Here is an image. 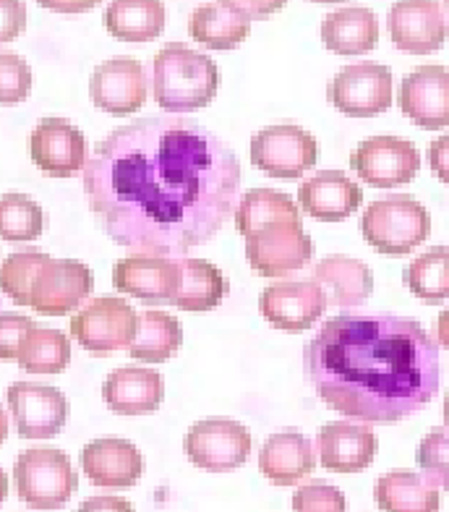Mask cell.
Returning a JSON list of instances; mask_svg holds the SVG:
<instances>
[{"label": "cell", "instance_id": "cell-1", "mask_svg": "<svg viewBox=\"0 0 449 512\" xmlns=\"http://www.w3.org/2000/svg\"><path fill=\"white\" fill-rule=\"evenodd\" d=\"M241 162L217 134L183 115L113 128L84 165L100 228L123 249L186 256L212 241L241 199Z\"/></svg>", "mask_w": 449, "mask_h": 512}, {"label": "cell", "instance_id": "cell-2", "mask_svg": "<svg viewBox=\"0 0 449 512\" xmlns=\"http://www.w3.org/2000/svg\"><path fill=\"white\" fill-rule=\"evenodd\" d=\"M316 395L342 416L395 424L423 411L439 392V343L416 319L340 314L303 348Z\"/></svg>", "mask_w": 449, "mask_h": 512}, {"label": "cell", "instance_id": "cell-3", "mask_svg": "<svg viewBox=\"0 0 449 512\" xmlns=\"http://www.w3.org/2000/svg\"><path fill=\"white\" fill-rule=\"evenodd\" d=\"M220 87L217 63L202 50L170 42L152 63V89L162 110L188 113L215 100Z\"/></svg>", "mask_w": 449, "mask_h": 512}, {"label": "cell", "instance_id": "cell-4", "mask_svg": "<svg viewBox=\"0 0 449 512\" xmlns=\"http://www.w3.org/2000/svg\"><path fill=\"white\" fill-rule=\"evenodd\" d=\"M361 233L379 254L405 256L429 238L431 215L410 194H389L366 207Z\"/></svg>", "mask_w": 449, "mask_h": 512}, {"label": "cell", "instance_id": "cell-5", "mask_svg": "<svg viewBox=\"0 0 449 512\" xmlns=\"http://www.w3.org/2000/svg\"><path fill=\"white\" fill-rule=\"evenodd\" d=\"M16 494L21 502L37 510H58L79 489L71 458L55 447H32L16 458Z\"/></svg>", "mask_w": 449, "mask_h": 512}, {"label": "cell", "instance_id": "cell-6", "mask_svg": "<svg viewBox=\"0 0 449 512\" xmlns=\"http://www.w3.org/2000/svg\"><path fill=\"white\" fill-rule=\"evenodd\" d=\"M139 314L134 306L121 296H97L92 298L71 319V335L79 340L84 351L94 356H110L134 343Z\"/></svg>", "mask_w": 449, "mask_h": 512}, {"label": "cell", "instance_id": "cell-7", "mask_svg": "<svg viewBox=\"0 0 449 512\" xmlns=\"http://www.w3.org/2000/svg\"><path fill=\"white\" fill-rule=\"evenodd\" d=\"M350 168L376 189H395L410 183L421 170V152L403 136H369L350 155Z\"/></svg>", "mask_w": 449, "mask_h": 512}, {"label": "cell", "instance_id": "cell-8", "mask_svg": "<svg viewBox=\"0 0 449 512\" xmlns=\"http://www.w3.org/2000/svg\"><path fill=\"white\" fill-rule=\"evenodd\" d=\"M319 144L306 128L295 123H277L256 131L251 139V162L275 178H298L314 168Z\"/></svg>", "mask_w": 449, "mask_h": 512}, {"label": "cell", "instance_id": "cell-9", "mask_svg": "<svg viewBox=\"0 0 449 512\" xmlns=\"http://www.w3.org/2000/svg\"><path fill=\"white\" fill-rule=\"evenodd\" d=\"M248 264L267 277L303 270L314 256V241L303 223H272L246 236Z\"/></svg>", "mask_w": 449, "mask_h": 512}, {"label": "cell", "instance_id": "cell-10", "mask_svg": "<svg viewBox=\"0 0 449 512\" xmlns=\"http://www.w3.org/2000/svg\"><path fill=\"white\" fill-rule=\"evenodd\" d=\"M94 288V275L79 259H47L32 285V306L42 317H66L79 309Z\"/></svg>", "mask_w": 449, "mask_h": 512}, {"label": "cell", "instance_id": "cell-11", "mask_svg": "<svg viewBox=\"0 0 449 512\" xmlns=\"http://www.w3.org/2000/svg\"><path fill=\"white\" fill-rule=\"evenodd\" d=\"M329 102L353 118H371L392 105V71L382 63H356L340 68L329 81Z\"/></svg>", "mask_w": 449, "mask_h": 512}, {"label": "cell", "instance_id": "cell-12", "mask_svg": "<svg viewBox=\"0 0 449 512\" xmlns=\"http://www.w3.org/2000/svg\"><path fill=\"white\" fill-rule=\"evenodd\" d=\"M186 455L204 471H233L251 455V432L233 418H204L188 429Z\"/></svg>", "mask_w": 449, "mask_h": 512}, {"label": "cell", "instance_id": "cell-13", "mask_svg": "<svg viewBox=\"0 0 449 512\" xmlns=\"http://www.w3.org/2000/svg\"><path fill=\"white\" fill-rule=\"evenodd\" d=\"M6 403L24 439L55 437L68 421V398L50 384L14 382L6 390Z\"/></svg>", "mask_w": 449, "mask_h": 512}, {"label": "cell", "instance_id": "cell-14", "mask_svg": "<svg viewBox=\"0 0 449 512\" xmlns=\"http://www.w3.org/2000/svg\"><path fill=\"white\" fill-rule=\"evenodd\" d=\"M34 165L53 178H71L87 165V139L68 118H42L29 139Z\"/></svg>", "mask_w": 449, "mask_h": 512}, {"label": "cell", "instance_id": "cell-15", "mask_svg": "<svg viewBox=\"0 0 449 512\" xmlns=\"http://www.w3.org/2000/svg\"><path fill=\"white\" fill-rule=\"evenodd\" d=\"M387 29L395 48L413 55L434 53L449 37V24L439 0H397L389 8Z\"/></svg>", "mask_w": 449, "mask_h": 512}, {"label": "cell", "instance_id": "cell-16", "mask_svg": "<svg viewBox=\"0 0 449 512\" xmlns=\"http://www.w3.org/2000/svg\"><path fill=\"white\" fill-rule=\"evenodd\" d=\"M327 296L314 280H277L267 285L259 309L272 327L288 332L309 330L327 311Z\"/></svg>", "mask_w": 449, "mask_h": 512}, {"label": "cell", "instance_id": "cell-17", "mask_svg": "<svg viewBox=\"0 0 449 512\" xmlns=\"http://www.w3.org/2000/svg\"><path fill=\"white\" fill-rule=\"evenodd\" d=\"M147 71L136 58H110L92 71L89 95L105 113L128 115L147 102Z\"/></svg>", "mask_w": 449, "mask_h": 512}, {"label": "cell", "instance_id": "cell-18", "mask_svg": "<svg viewBox=\"0 0 449 512\" xmlns=\"http://www.w3.org/2000/svg\"><path fill=\"white\" fill-rule=\"evenodd\" d=\"M397 105L410 121L429 131L449 126V71L421 66L410 71L397 89Z\"/></svg>", "mask_w": 449, "mask_h": 512}, {"label": "cell", "instance_id": "cell-19", "mask_svg": "<svg viewBox=\"0 0 449 512\" xmlns=\"http://www.w3.org/2000/svg\"><path fill=\"white\" fill-rule=\"evenodd\" d=\"M81 468L94 486L128 489L144 473V455L128 439L102 437L81 450Z\"/></svg>", "mask_w": 449, "mask_h": 512}, {"label": "cell", "instance_id": "cell-20", "mask_svg": "<svg viewBox=\"0 0 449 512\" xmlns=\"http://www.w3.org/2000/svg\"><path fill=\"white\" fill-rule=\"evenodd\" d=\"M316 450L319 460L327 471L358 473L369 468L376 458L379 439L366 424H350V421H332L324 424L316 434Z\"/></svg>", "mask_w": 449, "mask_h": 512}, {"label": "cell", "instance_id": "cell-21", "mask_svg": "<svg viewBox=\"0 0 449 512\" xmlns=\"http://www.w3.org/2000/svg\"><path fill=\"white\" fill-rule=\"evenodd\" d=\"M113 285L144 304H170L175 293V259L157 254L123 256L113 264Z\"/></svg>", "mask_w": 449, "mask_h": 512}, {"label": "cell", "instance_id": "cell-22", "mask_svg": "<svg viewBox=\"0 0 449 512\" xmlns=\"http://www.w3.org/2000/svg\"><path fill=\"white\" fill-rule=\"evenodd\" d=\"M363 191L340 170H322L298 186V204L303 212L324 223H340L361 207Z\"/></svg>", "mask_w": 449, "mask_h": 512}, {"label": "cell", "instance_id": "cell-23", "mask_svg": "<svg viewBox=\"0 0 449 512\" xmlns=\"http://www.w3.org/2000/svg\"><path fill=\"white\" fill-rule=\"evenodd\" d=\"M165 395V382L157 369L149 366H121L110 371L102 384V398L113 413L121 416H141L160 408Z\"/></svg>", "mask_w": 449, "mask_h": 512}, {"label": "cell", "instance_id": "cell-24", "mask_svg": "<svg viewBox=\"0 0 449 512\" xmlns=\"http://www.w3.org/2000/svg\"><path fill=\"white\" fill-rule=\"evenodd\" d=\"M314 283L324 290L329 306L337 309H356L369 301L374 290L371 267L353 256H324L314 264Z\"/></svg>", "mask_w": 449, "mask_h": 512}, {"label": "cell", "instance_id": "cell-25", "mask_svg": "<svg viewBox=\"0 0 449 512\" xmlns=\"http://www.w3.org/2000/svg\"><path fill=\"white\" fill-rule=\"evenodd\" d=\"M259 468L272 484L295 486L316 468V450L311 439L295 429L275 432L262 445Z\"/></svg>", "mask_w": 449, "mask_h": 512}, {"label": "cell", "instance_id": "cell-26", "mask_svg": "<svg viewBox=\"0 0 449 512\" xmlns=\"http://www.w3.org/2000/svg\"><path fill=\"white\" fill-rule=\"evenodd\" d=\"M228 293V280L207 259L178 256L175 259V293L170 306L183 311H209L222 304Z\"/></svg>", "mask_w": 449, "mask_h": 512}, {"label": "cell", "instance_id": "cell-27", "mask_svg": "<svg viewBox=\"0 0 449 512\" xmlns=\"http://www.w3.org/2000/svg\"><path fill=\"white\" fill-rule=\"evenodd\" d=\"M322 40L337 55H361L379 42V19L366 6L337 8L322 21Z\"/></svg>", "mask_w": 449, "mask_h": 512}, {"label": "cell", "instance_id": "cell-28", "mask_svg": "<svg viewBox=\"0 0 449 512\" xmlns=\"http://www.w3.org/2000/svg\"><path fill=\"white\" fill-rule=\"evenodd\" d=\"M374 499L382 512H439V486L405 468L379 476Z\"/></svg>", "mask_w": 449, "mask_h": 512}, {"label": "cell", "instance_id": "cell-29", "mask_svg": "<svg viewBox=\"0 0 449 512\" xmlns=\"http://www.w3.org/2000/svg\"><path fill=\"white\" fill-rule=\"evenodd\" d=\"M105 27L115 40H157L165 29V6L162 0H110L105 8Z\"/></svg>", "mask_w": 449, "mask_h": 512}, {"label": "cell", "instance_id": "cell-30", "mask_svg": "<svg viewBox=\"0 0 449 512\" xmlns=\"http://www.w3.org/2000/svg\"><path fill=\"white\" fill-rule=\"evenodd\" d=\"M235 228L243 238L272 223H303L301 209L280 189H248L235 207Z\"/></svg>", "mask_w": 449, "mask_h": 512}, {"label": "cell", "instance_id": "cell-31", "mask_svg": "<svg viewBox=\"0 0 449 512\" xmlns=\"http://www.w3.org/2000/svg\"><path fill=\"white\" fill-rule=\"evenodd\" d=\"M188 32L207 48L230 50L246 40L251 32V19L241 16L233 8L222 6V3H204V6L194 8V14L188 19Z\"/></svg>", "mask_w": 449, "mask_h": 512}, {"label": "cell", "instance_id": "cell-32", "mask_svg": "<svg viewBox=\"0 0 449 512\" xmlns=\"http://www.w3.org/2000/svg\"><path fill=\"white\" fill-rule=\"evenodd\" d=\"M71 361V340L66 332L34 324L27 335L21 337L16 364L29 374H61Z\"/></svg>", "mask_w": 449, "mask_h": 512}, {"label": "cell", "instance_id": "cell-33", "mask_svg": "<svg viewBox=\"0 0 449 512\" xmlns=\"http://www.w3.org/2000/svg\"><path fill=\"white\" fill-rule=\"evenodd\" d=\"M183 330L181 322L168 311H141L139 327H136L134 343L128 345V353L136 361H168L181 348Z\"/></svg>", "mask_w": 449, "mask_h": 512}, {"label": "cell", "instance_id": "cell-34", "mask_svg": "<svg viewBox=\"0 0 449 512\" xmlns=\"http://www.w3.org/2000/svg\"><path fill=\"white\" fill-rule=\"evenodd\" d=\"M405 285L423 304H444L449 298V249L434 246L416 256L405 270Z\"/></svg>", "mask_w": 449, "mask_h": 512}, {"label": "cell", "instance_id": "cell-35", "mask_svg": "<svg viewBox=\"0 0 449 512\" xmlns=\"http://www.w3.org/2000/svg\"><path fill=\"white\" fill-rule=\"evenodd\" d=\"M45 230V212L32 196L8 191L0 196V238L3 241H34Z\"/></svg>", "mask_w": 449, "mask_h": 512}, {"label": "cell", "instance_id": "cell-36", "mask_svg": "<svg viewBox=\"0 0 449 512\" xmlns=\"http://www.w3.org/2000/svg\"><path fill=\"white\" fill-rule=\"evenodd\" d=\"M50 256L42 254L37 249L29 251H16V254L6 256V262L0 264V290L6 293L14 304L29 306L32 298V285L37 272L42 270V264Z\"/></svg>", "mask_w": 449, "mask_h": 512}, {"label": "cell", "instance_id": "cell-37", "mask_svg": "<svg viewBox=\"0 0 449 512\" xmlns=\"http://www.w3.org/2000/svg\"><path fill=\"white\" fill-rule=\"evenodd\" d=\"M416 460L431 484L449 492V426H436L421 439Z\"/></svg>", "mask_w": 449, "mask_h": 512}, {"label": "cell", "instance_id": "cell-38", "mask_svg": "<svg viewBox=\"0 0 449 512\" xmlns=\"http://www.w3.org/2000/svg\"><path fill=\"white\" fill-rule=\"evenodd\" d=\"M32 92V68L16 53H0V105L24 102Z\"/></svg>", "mask_w": 449, "mask_h": 512}, {"label": "cell", "instance_id": "cell-39", "mask_svg": "<svg viewBox=\"0 0 449 512\" xmlns=\"http://www.w3.org/2000/svg\"><path fill=\"white\" fill-rule=\"evenodd\" d=\"M345 494L329 481L314 479L293 494V512H345Z\"/></svg>", "mask_w": 449, "mask_h": 512}, {"label": "cell", "instance_id": "cell-40", "mask_svg": "<svg viewBox=\"0 0 449 512\" xmlns=\"http://www.w3.org/2000/svg\"><path fill=\"white\" fill-rule=\"evenodd\" d=\"M34 324L37 322L24 314H11V311L0 314V361H16L21 337L27 335Z\"/></svg>", "mask_w": 449, "mask_h": 512}, {"label": "cell", "instance_id": "cell-41", "mask_svg": "<svg viewBox=\"0 0 449 512\" xmlns=\"http://www.w3.org/2000/svg\"><path fill=\"white\" fill-rule=\"evenodd\" d=\"M27 27L24 0H0V45L16 40Z\"/></svg>", "mask_w": 449, "mask_h": 512}, {"label": "cell", "instance_id": "cell-42", "mask_svg": "<svg viewBox=\"0 0 449 512\" xmlns=\"http://www.w3.org/2000/svg\"><path fill=\"white\" fill-rule=\"evenodd\" d=\"M222 6L233 8L246 19H267V16L277 14L288 0H220Z\"/></svg>", "mask_w": 449, "mask_h": 512}, {"label": "cell", "instance_id": "cell-43", "mask_svg": "<svg viewBox=\"0 0 449 512\" xmlns=\"http://www.w3.org/2000/svg\"><path fill=\"white\" fill-rule=\"evenodd\" d=\"M429 165L434 176L449 186V134L436 136L429 144Z\"/></svg>", "mask_w": 449, "mask_h": 512}, {"label": "cell", "instance_id": "cell-44", "mask_svg": "<svg viewBox=\"0 0 449 512\" xmlns=\"http://www.w3.org/2000/svg\"><path fill=\"white\" fill-rule=\"evenodd\" d=\"M76 512H136L134 505L123 497H110V494H102V497H89L84 499Z\"/></svg>", "mask_w": 449, "mask_h": 512}, {"label": "cell", "instance_id": "cell-45", "mask_svg": "<svg viewBox=\"0 0 449 512\" xmlns=\"http://www.w3.org/2000/svg\"><path fill=\"white\" fill-rule=\"evenodd\" d=\"M37 3L50 11H58V14H84V11L100 6L102 0H37Z\"/></svg>", "mask_w": 449, "mask_h": 512}, {"label": "cell", "instance_id": "cell-46", "mask_svg": "<svg viewBox=\"0 0 449 512\" xmlns=\"http://www.w3.org/2000/svg\"><path fill=\"white\" fill-rule=\"evenodd\" d=\"M436 343L449 351V309H444L436 319Z\"/></svg>", "mask_w": 449, "mask_h": 512}, {"label": "cell", "instance_id": "cell-47", "mask_svg": "<svg viewBox=\"0 0 449 512\" xmlns=\"http://www.w3.org/2000/svg\"><path fill=\"white\" fill-rule=\"evenodd\" d=\"M8 437V416H6V408L0 405V445L6 442Z\"/></svg>", "mask_w": 449, "mask_h": 512}, {"label": "cell", "instance_id": "cell-48", "mask_svg": "<svg viewBox=\"0 0 449 512\" xmlns=\"http://www.w3.org/2000/svg\"><path fill=\"white\" fill-rule=\"evenodd\" d=\"M6 497H8V476H6V471L0 468V505L6 502Z\"/></svg>", "mask_w": 449, "mask_h": 512}, {"label": "cell", "instance_id": "cell-49", "mask_svg": "<svg viewBox=\"0 0 449 512\" xmlns=\"http://www.w3.org/2000/svg\"><path fill=\"white\" fill-rule=\"evenodd\" d=\"M442 416H444V426H449V390L444 395V408H442Z\"/></svg>", "mask_w": 449, "mask_h": 512}, {"label": "cell", "instance_id": "cell-50", "mask_svg": "<svg viewBox=\"0 0 449 512\" xmlns=\"http://www.w3.org/2000/svg\"><path fill=\"white\" fill-rule=\"evenodd\" d=\"M311 3H342V0H311Z\"/></svg>", "mask_w": 449, "mask_h": 512}, {"label": "cell", "instance_id": "cell-51", "mask_svg": "<svg viewBox=\"0 0 449 512\" xmlns=\"http://www.w3.org/2000/svg\"><path fill=\"white\" fill-rule=\"evenodd\" d=\"M444 8H447V14H449V0H444Z\"/></svg>", "mask_w": 449, "mask_h": 512}]
</instances>
